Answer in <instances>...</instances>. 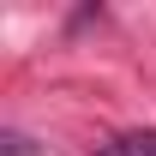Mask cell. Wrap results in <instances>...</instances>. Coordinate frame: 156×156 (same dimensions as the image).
Listing matches in <instances>:
<instances>
[{
  "mask_svg": "<svg viewBox=\"0 0 156 156\" xmlns=\"http://www.w3.org/2000/svg\"><path fill=\"white\" fill-rule=\"evenodd\" d=\"M102 156H156V132H120L102 144Z\"/></svg>",
  "mask_w": 156,
  "mask_h": 156,
  "instance_id": "1",
  "label": "cell"
},
{
  "mask_svg": "<svg viewBox=\"0 0 156 156\" xmlns=\"http://www.w3.org/2000/svg\"><path fill=\"white\" fill-rule=\"evenodd\" d=\"M0 150H6V156H24V150H36V144H30L24 132H6V138H0Z\"/></svg>",
  "mask_w": 156,
  "mask_h": 156,
  "instance_id": "2",
  "label": "cell"
}]
</instances>
